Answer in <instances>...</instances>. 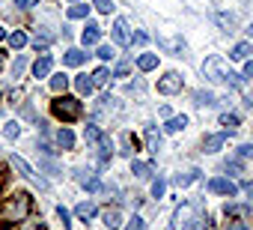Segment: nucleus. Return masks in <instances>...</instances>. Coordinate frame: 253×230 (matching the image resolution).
Segmentation results:
<instances>
[{
  "instance_id": "nucleus-31",
  "label": "nucleus",
  "mask_w": 253,
  "mask_h": 230,
  "mask_svg": "<svg viewBox=\"0 0 253 230\" xmlns=\"http://www.w3.org/2000/svg\"><path fill=\"white\" fill-rule=\"evenodd\" d=\"M197 176H200L197 171H191V173H179V176H173V185H179V188H188V185H191Z\"/></svg>"
},
{
  "instance_id": "nucleus-38",
  "label": "nucleus",
  "mask_w": 253,
  "mask_h": 230,
  "mask_svg": "<svg viewBox=\"0 0 253 230\" xmlns=\"http://www.w3.org/2000/svg\"><path fill=\"white\" fill-rule=\"evenodd\" d=\"M24 66H27V60H24V57H15V63H12V78H21Z\"/></svg>"
},
{
  "instance_id": "nucleus-29",
  "label": "nucleus",
  "mask_w": 253,
  "mask_h": 230,
  "mask_svg": "<svg viewBox=\"0 0 253 230\" xmlns=\"http://www.w3.org/2000/svg\"><path fill=\"white\" fill-rule=\"evenodd\" d=\"M223 212H226V215H241V218H247V215H250V206H247V203H226Z\"/></svg>"
},
{
  "instance_id": "nucleus-41",
  "label": "nucleus",
  "mask_w": 253,
  "mask_h": 230,
  "mask_svg": "<svg viewBox=\"0 0 253 230\" xmlns=\"http://www.w3.org/2000/svg\"><path fill=\"white\" fill-rule=\"evenodd\" d=\"M164 188H167V182L164 179H155L152 182V197H164Z\"/></svg>"
},
{
  "instance_id": "nucleus-5",
  "label": "nucleus",
  "mask_w": 253,
  "mask_h": 230,
  "mask_svg": "<svg viewBox=\"0 0 253 230\" xmlns=\"http://www.w3.org/2000/svg\"><path fill=\"white\" fill-rule=\"evenodd\" d=\"M110 39L119 45V48H128L131 45V33H128V21L125 18H116L113 27H110Z\"/></svg>"
},
{
  "instance_id": "nucleus-47",
  "label": "nucleus",
  "mask_w": 253,
  "mask_h": 230,
  "mask_svg": "<svg viewBox=\"0 0 253 230\" xmlns=\"http://www.w3.org/2000/svg\"><path fill=\"white\" fill-rule=\"evenodd\" d=\"M128 72H131L128 63H119V66H116V78H128Z\"/></svg>"
},
{
  "instance_id": "nucleus-23",
  "label": "nucleus",
  "mask_w": 253,
  "mask_h": 230,
  "mask_svg": "<svg viewBox=\"0 0 253 230\" xmlns=\"http://www.w3.org/2000/svg\"><path fill=\"white\" fill-rule=\"evenodd\" d=\"M119 141H122V153H125V156H134V150H137V138H131V132H122Z\"/></svg>"
},
{
  "instance_id": "nucleus-53",
  "label": "nucleus",
  "mask_w": 253,
  "mask_h": 230,
  "mask_svg": "<svg viewBox=\"0 0 253 230\" xmlns=\"http://www.w3.org/2000/svg\"><path fill=\"white\" fill-rule=\"evenodd\" d=\"M244 78H253V60H247V66H244Z\"/></svg>"
},
{
  "instance_id": "nucleus-19",
  "label": "nucleus",
  "mask_w": 253,
  "mask_h": 230,
  "mask_svg": "<svg viewBox=\"0 0 253 230\" xmlns=\"http://www.w3.org/2000/svg\"><path fill=\"white\" fill-rule=\"evenodd\" d=\"M51 42H54V33H48V30H36V36H33V48H36V51H45Z\"/></svg>"
},
{
  "instance_id": "nucleus-11",
  "label": "nucleus",
  "mask_w": 253,
  "mask_h": 230,
  "mask_svg": "<svg viewBox=\"0 0 253 230\" xmlns=\"http://www.w3.org/2000/svg\"><path fill=\"white\" fill-rule=\"evenodd\" d=\"M214 24H217L220 30L232 33V30H235V24H238V18H235L232 12H214Z\"/></svg>"
},
{
  "instance_id": "nucleus-27",
  "label": "nucleus",
  "mask_w": 253,
  "mask_h": 230,
  "mask_svg": "<svg viewBox=\"0 0 253 230\" xmlns=\"http://www.w3.org/2000/svg\"><path fill=\"white\" fill-rule=\"evenodd\" d=\"M194 102H197V105H214L217 96H214L211 90H197V93H194Z\"/></svg>"
},
{
  "instance_id": "nucleus-26",
  "label": "nucleus",
  "mask_w": 253,
  "mask_h": 230,
  "mask_svg": "<svg viewBox=\"0 0 253 230\" xmlns=\"http://www.w3.org/2000/svg\"><path fill=\"white\" fill-rule=\"evenodd\" d=\"M185 126H188V117H170V120H167V126H164V132L176 135V132H182Z\"/></svg>"
},
{
  "instance_id": "nucleus-14",
  "label": "nucleus",
  "mask_w": 253,
  "mask_h": 230,
  "mask_svg": "<svg viewBox=\"0 0 253 230\" xmlns=\"http://www.w3.org/2000/svg\"><path fill=\"white\" fill-rule=\"evenodd\" d=\"M223 144H226V132H220V135H209V138L203 141V150H206V153H217Z\"/></svg>"
},
{
  "instance_id": "nucleus-7",
  "label": "nucleus",
  "mask_w": 253,
  "mask_h": 230,
  "mask_svg": "<svg viewBox=\"0 0 253 230\" xmlns=\"http://www.w3.org/2000/svg\"><path fill=\"white\" fill-rule=\"evenodd\" d=\"M182 90V75L179 72H167L161 81H158V93H164V96H173V93H179Z\"/></svg>"
},
{
  "instance_id": "nucleus-37",
  "label": "nucleus",
  "mask_w": 253,
  "mask_h": 230,
  "mask_svg": "<svg viewBox=\"0 0 253 230\" xmlns=\"http://www.w3.org/2000/svg\"><path fill=\"white\" fill-rule=\"evenodd\" d=\"M220 126H226V132H232L238 126V117L235 114H220Z\"/></svg>"
},
{
  "instance_id": "nucleus-54",
  "label": "nucleus",
  "mask_w": 253,
  "mask_h": 230,
  "mask_svg": "<svg viewBox=\"0 0 253 230\" xmlns=\"http://www.w3.org/2000/svg\"><path fill=\"white\" fill-rule=\"evenodd\" d=\"M244 105H247V108L253 111V96H247V99H244Z\"/></svg>"
},
{
  "instance_id": "nucleus-56",
  "label": "nucleus",
  "mask_w": 253,
  "mask_h": 230,
  "mask_svg": "<svg viewBox=\"0 0 253 230\" xmlns=\"http://www.w3.org/2000/svg\"><path fill=\"white\" fill-rule=\"evenodd\" d=\"M247 36H253V24H250V27H247Z\"/></svg>"
},
{
  "instance_id": "nucleus-46",
  "label": "nucleus",
  "mask_w": 253,
  "mask_h": 230,
  "mask_svg": "<svg viewBox=\"0 0 253 230\" xmlns=\"http://www.w3.org/2000/svg\"><path fill=\"white\" fill-rule=\"evenodd\" d=\"M57 215H60V221H63V227H69V224H72V221H69V218H72V215H69V209H63V206H57Z\"/></svg>"
},
{
  "instance_id": "nucleus-10",
  "label": "nucleus",
  "mask_w": 253,
  "mask_h": 230,
  "mask_svg": "<svg viewBox=\"0 0 253 230\" xmlns=\"http://www.w3.org/2000/svg\"><path fill=\"white\" fill-rule=\"evenodd\" d=\"M78 182H81L86 191H101V188H104V185L95 179V173H92V171H78Z\"/></svg>"
},
{
  "instance_id": "nucleus-24",
  "label": "nucleus",
  "mask_w": 253,
  "mask_h": 230,
  "mask_svg": "<svg viewBox=\"0 0 253 230\" xmlns=\"http://www.w3.org/2000/svg\"><path fill=\"white\" fill-rule=\"evenodd\" d=\"M116 111V99L113 96H101L98 105H95V114H113Z\"/></svg>"
},
{
  "instance_id": "nucleus-16",
  "label": "nucleus",
  "mask_w": 253,
  "mask_h": 230,
  "mask_svg": "<svg viewBox=\"0 0 253 230\" xmlns=\"http://www.w3.org/2000/svg\"><path fill=\"white\" fill-rule=\"evenodd\" d=\"M250 54H253V45H250V42H238V45H232V51H229L232 60H250Z\"/></svg>"
},
{
  "instance_id": "nucleus-17",
  "label": "nucleus",
  "mask_w": 253,
  "mask_h": 230,
  "mask_svg": "<svg viewBox=\"0 0 253 230\" xmlns=\"http://www.w3.org/2000/svg\"><path fill=\"white\" fill-rule=\"evenodd\" d=\"M110 150H113L110 138H107V135H101V141H98V165H101V168L110 162Z\"/></svg>"
},
{
  "instance_id": "nucleus-1",
  "label": "nucleus",
  "mask_w": 253,
  "mask_h": 230,
  "mask_svg": "<svg viewBox=\"0 0 253 230\" xmlns=\"http://www.w3.org/2000/svg\"><path fill=\"white\" fill-rule=\"evenodd\" d=\"M30 209H33L30 194H24V191L9 194L6 203L0 206V227H9V224H21V221H27Z\"/></svg>"
},
{
  "instance_id": "nucleus-45",
  "label": "nucleus",
  "mask_w": 253,
  "mask_h": 230,
  "mask_svg": "<svg viewBox=\"0 0 253 230\" xmlns=\"http://www.w3.org/2000/svg\"><path fill=\"white\" fill-rule=\"evenodd\" d=\"M209 218H203V215H197L194 218V224H191V230H209V224H206Z\"/></svg>"
},
{
  "instance_id": "nucleus-4",
  "label": "nucleus",
  "mask_w": 253,
  "mask_h": 230,
  "mask_svg": "<svg viewBox=\"0 0 253 230\" xmlns=\"http://www.w3.org/2000/svg\"><path fill=\"white\" fill-rule=\"evenodd\" d=\"M194 209H197V203H182V206L173 212V221H170V227H167V230H182V227H191V221H194Z\"/></svg>"
},
{
  "instance_id": "nucleus-22",
  "label": "nucleus",
  "mask_w": 253,
  "mask_h": 230,
  "mask_svg": "<svg viewBox=\"0 0 253 230\" xmlns=\"http://www.w3.org/2000/svg\"><path fill=\"white\" fill-rule=\"evenodd\" d=\"M75 87H78V93H81V96H89V93L95 90L92 75H89V78H86V75H78V78H75Z\"/></svg>"
},
{
  "instance_id": "nucleus-52",
  "label": "nucleus",
  "mask_w": 253,
  "mask_h": 230,
  "mask_svg": "<svg viewBox=\"0 0 253 230\" xmlns=\"http://www.w3.org/2000/svg\"><path fill=\"white\" fill-rule=\"evenodd\" d=\"M223 168H226V171H232V173H241V165H238V162H235V159H232V162H226V165H223Z\"/></svg>"
},
{
  "instance_id": "nucleus-40",
  "label": "nucleus",
  "mask_w": 253,
  "mask_h": 230,
  "mask_svg": "<svg viewBox=\"0 0 253 230\" xmlns=\"http://www.w3.org/2000/svg\"><path fill=\"white\" fill-rule=\"evenodd\" d=\"M42 168H45L48 173H54V176H60V173H63V171H60V165H57V162H51V159H42Z\"/></svg>"
},
{
  "instance_id": "nucleus-2",
  "label": "nucleus",
  "mask_w": 253,
  "mask_h": 230,
  "mask_svg": "<svg viewBox=\"0 0 253 230\" xmlns=\"http://www.w3.org/2000/svg\"><path fill=\"white\" fill-rule=\"evenodd\" d=\"M51 111H54V117H60L63 123H75L81 114H84V105H81L78 99H72V96H60V99L51 105Z\"/></svg>"
},
{
  "instance_id": "nucleus-55",
  "label": "nucleus",
  "mask_w": 253,
  "mask_h": 230,
  "mask_svg": "<svg viewBox=\"0 0 253 230\" xmlns=\"http://www.w3.org/2000/svg\"><path fill=\"white\" fill-rule=\"evenodd\" d=\"M0 39H6V30H3V27H0Z\"/></svg>"
},
{
  "instance_id": "nucleus-50",
  "label": "nucleus",
  "mask_w": 253,
  "mask_h": 230,
  "mask_svg": "<svg viewBox=\"0 0 253 230\" xmlns=\"http://www.w3.org/2000/svg\"><path fill=\"white\" fill-rule=\"evenodd\" d=\"M131 39H134V42H137V45H146V42H149V36H146V33H143V30H137V33H134V36H131Z\"/></svg>"
},
{
  "instance_id": "nucleus-32",
  "label": "nucleus",
  "mask_w": 253,
  "mask_h": 230,
  "mask_svg": "<svg viewBox=\"0 0 253 230\" xmlns=\"http://www.w3.org/2000/svg\"><path fill=\"white\" fill-rule=\"evenodd\" d=\"M6 39H9V45H12V48H15V51H18V48H24V45H27V36H24V33H21V30H15V33H9V36H6Z\"/></svg>"
},
{
  "instance_id": "nucleus-21",
  "label": "nucleus",
  "mask_w": 253,
  "mask_h": 230,
  "mask_svg": "<svg viewBox=\"0 0 253 230\" xmlns=\"http://www.w3.org/2000/svg\"><path fill=\"white\" fill-rule=\"evenodd\" d=\"M137 69H140V72L158 69V57H155V54H140V57H137Z\"/></svg>"
},
{
  "instance_id": "nucleus-18",
  "label": "nucleus",
  "mask_w": 253,
  "mask_h": 230,
  "mask_svg": "<svg viewBox=\"0 0 253 230\" xmlns=\"http://www.w3.org/2000/svg\"><path fill=\"white\" fill-rule=\"evenodd\" d=\"M95 212H98V209H95V203H89V200H84V203H78V206H75V215H78L81 221L95 218Z\"/></svg>"
},
{
  "instance_id": "nucleus-58",
  "label": "nucleus",
  "mask_w": 253,
  "mask_h": 230,
  "mask_svg": "<svg viewBox=\"0 0 253 230\" xmlns=\"http://www.w3.org/2000/svg\"><path fill=\"white\" fill-rule=\"evenodd\" d=\"M0 66H3V51H0Z\"/></svg>"
},
{
  "instance_id": "nucleus-43",
  "label": "nucleus",
  "mask_w": 253,
  "mask_h": 230,
  "mask_svg": "<svg viewBox=\"0 0 253 230\" xmlns=\"http://www.w3.org/2000/svg\"><path fill=\"white\" fill-rule=\"evenodd\" d=\"M223 230H250V224H247V221H226Z\"/></svg>"
},
{
  "instance_id": "nucleus-42",
  "label": "nucleus",
  "mask_w": 253,
  "mask_h": 230,
  "mask_svg": "<svg viewBox=\"0 0 253 230\" xmlns=\"http://www.w3.org/2000/svg\"><path fill=\"white\" fill-rule=\"evenodd\" d=\"M143 227H146V224H143V218H140V215H134L128 224H125V230H143Z\"/></svg>"
},
{
  "instance_id": "nucleus-13",
  "label": "nucleus",
  "mask_w": 253,
  "mask_h": 230,
  "mask_svg": "<svg viewBox=\"0 0 253 230\" xmlns=\"http://www.w3.org/2000/svg\"><path fill=\"white\" fill-rule=\"evenodd\" d=\"M63 63H66V66H81V63H86V51H81V48H69V51L63 54Z\"/></svg>"
},
{
  "instance_id": "nucleus-30",
  "label": "nucleus",
  "mask_w": 253,
  "mask_h": 230,
  "mask_svg": "<svg viewBox=\"0 0 253 230\" xmlns=\"http://www.w3.org/2000/svg\"><path fill=\"white\" fill-rule=\"evenodd\" d=\"M86 15H89V6H86V3H75V6H69V18H72V21L86 18Z\"/></svg>"
},
{
  "instance_id": "nucleus-34",
  "label": "nucleus",
  "mask_w": 253,
  "mask_h": 230,
  "mask_svg": "<svg viewBox=\"0 0 253 230\" xmlns=\"http://www.w3.org/2000/svg\"><path fill=\"white\" fill-rule=\"evenodd\" d=\"M66 87H69V78L66 75H54L51 78V90L54 93H66Z\"/></svg>"
},
{
  "instance_id": "nucleus-48",
  "label": "nucleus",
  "mask_w": 253,
  "mask_h": 230,
  "mask_svg": "<svg viewBox=\"0 0 253 230\" xmlns=\"http://www.w3.org/2000/svg\"><path fill=\"white\" fill-rule=\"evenodd\" d=\"M238 156H241V159H250V156H253V144H244V147H238Z\"/></svg>"
},
{
  "instance_id": "nucleus-15",
  "label": "nucleus",
  "mask_w": 253,
  "mask_h": 230,
  "mask_svg": "<svg viewBox=\"0 0 253 230\" xmlns=\"http://www.w3.org/2000/svg\"><path fill=\"white\" fill-rule=\"evenodd\" d=\"M101 218H104V224H107L110 230H116V227L122 224V212H119L116 206H107V209L101 212Z\"/></svg>"
},
{
  "instance_id": "nucleus-9",
  "label": "nucleus",
  "mask_w": 253,
  "mask_h": 230,
  "mask_svg": "<svg viewBox=\"0 0 253 230\" xmlns=\"http://www.w3.org/2000/svg\"><path fill=\"white\" fill-rule=\"evenodd\" d=\"M98 39H101V27L89 21V24L84 27V33H81V42H84V45L89 48V45H98Z\"/></svg>"
},
{
  "instance_id": "nucleus-12",
  "label": "nucleus",
  "mask_w": 253,
  "mask_h": 230,
  "mask_svg": "<svg viewBox=\"0 0 253 230\" xmlns=\"http://www.w3.org/2000/svg\"><path fill=\"white\" fill-rule=\"evenodd\" d=\"M51 66H54V60H51V54H42L36 63H33V75L36 78H48V72H51Z\"/></svg>"
},
{
  "instance_id": "nucleus-3",
  "label": "nucleus",
  "mask_w": 253,
  "mask_h": 230,
  "mask_svg": "<svg viewBox=\"0 0 253 230\" xmlns=\"http://www.w3.org/2000/svg\"><path fill=\"white\" fill-rule=\"evenodd\" d=\"M229 72H232V69L226 66V60H223L220 54H211V57H209V60L203 63V75H206L209 81H214V84H220V81L226 84V78H229Z\"/></svg>"
},
{
  "instance_id": "nucleus-20",
  "label": "nucleus",
  "mask_w": 253,
  "mask_h": 230,
  "mask_svg": "<svg viewBox=\"0 0 253 230\" xmlns=\"http://www.w3.org/2000/svg\"><path fill=\"white\" fill-rule=\"evenodd\" d=\"M131 171H134L137 179H149V176L155 173V168H152L149 162H131Z\"/></svg>"
},
{
  "instance_id": "nucleus-6",
  "label": "nucleus",
  "mask_w": 253,
  "mask_h": 230,
  "mask_svg": "<svg viewBox=\"0 0 253 230\" xmlns=\"http://www.w3.org/2000/svg\"><path fill=\"white\" fill-rule=\"evenodd\" d=\"M209 191H211V194L235 197V194H238V185H235L232 179H226V176H214V179H209Z\"/></svg>"
},
{
  "instance_id": "nucleus-33",
  "label": "nucleus",
  "mask_w": 253,
  "mask_h": 230,
  "mask_svg": "<svg viewBox=\"0 0 253 230\" xmlns=\"http://www.w3.org/2000/svg\"><path fill=\"white\" fill-rule=\"evenodd\" d=\"M107 81H110V72H107V69H104V66H101V69H95V72H92V84H95V87H104V84H107Z\"/></svg>"
},
{
  "instance_id": "nucleus-44",
  "label": "nucleus",
  "mask_w": 253,
  "mask_h": 230,
  "mask_svg": "<svg viewBox=\"0 0 253 230\" xmlns=\"http://www.w3.org/2000/svg\"><path fill=\"white\" fill-rule=\"evenodd\" d=\"M18 230H45V224H42V221H21Z\"/></svg>"
},
{
  "instance_id": "nucleus-57",
  "label": "nucleus",
  "mask_w": 253,
  "mask_h": 230,
  "mask_svg": "<svg viewBox=\"0 0 253 230\" xmlns=\"http://www.w3.org/2000/svg\"><path fill=\"white\" fill-rule=\"evenodd\" d=\"M0 182H3V165H0Z\"/></svg>"
},
{
  "instance_id": "nucleus-49",
  "label": "nucleus",
  "mask_w": 253,
  "mask_h": 230,
  "mask_svg": "<svg viewBox=\"0 0 253 230\" xmlns=\"http://www.w3.org/2000/svg\"><path fill=\"white\" fill-rule=\"evenodd\" d=\"M36 3H39V0H18V3H15V6H18V9H33Z\"/></svg>"
},
{
  "instance_id": "nucleus-25",
  "label": "nucleus",
  "mask_w": 253,
  "mask_h": 230,
  "mask_svg": "<svg viewBox=\"0 0 253 230\" xmlns=\"http://www.w3.org/2000/svg\"><path fill=\"white\" fill-rule=\"evenodd\" d=\"M146 144H149V153H155V156H158V150H161V135L155 132V126H149V129H146Z\"/></svg>"
},
{
  "instance_id": "nucleus-59",
  "label": "nucleus",
  "mask_w": 253,
  "mask_h": 230,
  "mask_svg": "<svg viewBox=\"0 0 253 230\" xmlns=\"http://www.w3.org/2000/svg\"><path fill=\"white\" fill-rule=\"evenodd\" d=\"M72 3H78V0H72Z\"/></svg>"
},
{
  "instance_id": "nucleus-51",
  "label": "nucleus",
  "mask_w": 253,
  "mask_h": 230,
  "mask_svg": "<svg viewBox=\"0 0 253 230\" xmlns=\"http://www.w3.org/2000/svg\"><path fill=\"white\" fill-rule=\"evenodd\" d=\"M98 57H101V60H110V57H113L110 45H101V48H98Z\"/></svg>"
},
{
  "instance_id": "nucleus-28",
  "label": "nucleus",
  "mask_w": 253,
  "mask_h": 230,
  "mask_svg": "<svg viewBox=\"0 0 253 230\" xmlns=\"http://www.w3.org/2000/svg\"><path fill=\"white\" fill-rule=\"evenodd\" d=\"M57 144H60L63 150H72V147H75V135H72L69 129H60V132H57Z\"/></svg>"
},
{
  "instance_id": "nucleus-8",
  "label": "nucleus",
  "mask_w": 253,
  "mask_h": 230,
  "mask_svg": "<svg viewBox=\"0 0 253 230\" xmlns=\"http://www.w3.org/2000/svg\"><path fill=\"white\" fill-rule=\"evenodd\" d=\"M12 168H15V171H18L21 176H27V179H33V182H39V185L45 188V182H42V179H39V176L33 173V168H30V165H27V162H24L21 156H12Z\"/></svg>"
},
{
  "instance_id": "nucleus-35",
  "label": "nucleus",
  "mask_w": 253,
  "mask_h": 230,
  "mask_svg": "<svg viewBox=\"0 0 253 230\" xmlns=\"http://www.w3.org/2000/svg\"><path fill=\"white\" fill-rule=\"evenodd\" d=\"M84 138H86V144H98L101 141V129L98 126H86L84 129Z\"/></svg>"
},
{
  "instance_id": "nucleus-39",
  "label": "nucleus",
  "mask_w": 253,
  "mask_h": 230,
  "mask_svg": "<svg viewBox=\"0 0 253 230\" xmlns=\"http://www.w3.org/2000/svg\"><path fill=\"white\" fill-rule=\"evenodd\" d=\"M3 135H6V138H9V141H15V138H18V135H21V126H18V123H9V126H6V129H3Z\"/></svg>"
},
{
  "instance_id": "nucleus-36",
  "label": "nucleus",
  "mask_w": 253,
  "mask_h": 230,
  "mask_svg": "<svg viewBox=\"0 0 253 230\" xmlns=\"http://www.w3.org/2000/svg\"><path fill=\"white\" fill-rule=\"evenodd\" d=\"M92 6L98 9V12H104V15H110L116 6H113V0H92Z\"/></svg>"
}]
</instances>
